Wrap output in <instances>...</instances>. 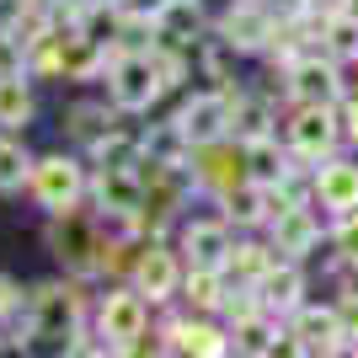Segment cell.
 <instances>
[{
  "instance_id": "7",
  "label": "cell",
  "mask_w": 358,
  "mask_h": 358,
  "mask_svg": "<svg viewBox=\"0 0 358 358\" xmlns=\"http://www.w3.org/2000/svg\"><path fill=\"white\" fill-rule=\"evenodd\" d=\"M289 86L305 107H331L337 102V64L331 59H299L289 70Z\"/></svg>"
},
{
  "instance_id": "6",
  "label": "cell",
  "mask_w": 358,
  "mask_h": 358,
  "mask_svg": "<svg viewBox=\"0 0 358 358\" xmlns=\"http://www.w3.org/2000/svg\"><path fill=\"white\" fill-rule=\"evenodd\" d=\"M96 193H102V209L123 214V220H139V209H145V182L134 166H102Z\"/></svg>"
},
{
  "instance_id": "24",
  "label": "cell",
  "mask_w": 358,
  "mask_h": 358,
  "mask_svg": "<svg viewBox=\"0 0 358 358\" xmlns=\"http://www.w3.org/2000/svg\"><path fill=\"white\" fill-rule=\"evenodd\" d=\"M70 134H75V139H91V145H102V139L113 134V118H107L102 107H75V113H70Z\"/></svg>"
},
{
  "instance_id": "22",
  "label": "cell",
  "mask_w": 358,
  "mask_h": 358,
  "mask_svg": "<svg viewBox=\"0 0 358 358\" xmlns=\"http://www.w3.org/2000/svg\"><path fill=\"white\" fill-rule=\"evenodd\" d=\"M230 134H241L246 145H252V139H262V134H268V107H262V102H252V96H241V91H236V113H230Z\"/></svg>"
},
{
  "instance_id": "20",
  "label": "cell",
  "mask_w": 358,
  "mask_h": 358,
  "mask_svg": "<svg viewBox=\"0 0 358 358\" xmlns=\"http://www.w3.org/2000/svg\"><path fill=\"white\" fill-rule=\"evenodd\" d=\"M257 289H262V305H284L289 310V305H299V289L305 284H299L294 268H268L262 278H257Z\"/></svg>"
},
{
  "instance_id": "1",
  "label": "cell",
  "mask_w": 358,
  "mask_h": 358,
  "mask_svg": "<svg viewBox=\"0 0 358 358\" xmlns=\"http://www.w3.org/2000/svg\"><path fill=\"white\" fill-rule=\"evenodd\" d=\"M161 86H166V70H161V59H150V54H123L118 70H113V102H118L123 113L150 107L161 96Z\"/></svg>"
},
{
  "instance_id": "16",
  "label": "cell",
  "mask_w": 358,
  "mask_h": 358,
  "mask_svg": "<svg viewBox=\"0 0 358 358\" xmlns=\"http://www.w3.org/2000/svg\"><path fill=\"white\" fill-rule=\"evenodd\" d=\"M273 38L268 16H257L252 6H241V11H230V22H224V43L230 48H262Z\"/></svg>"
},
{
  "instance_id": "18",
  "label": "cell",
  "mask_w": 358,
  "mask_h": 358,
  "mask_svg": "<svg viewBox=\"0 0 358 358\" xmlns=\"http://www.w3.org/2000/svg\"><path fill=\"white\" fill-rule=\"evenodd\" d=\"M32 118V96L22 75H0V129H16V123Z\"/></svg>"
},
{
  "instance_id": "25",
  "label": "cell",
  "mask_w": 358,
  "mask_h": 358,
  "mask_svg": "<svg viewBox=\"0 0 358 358\" xmlns=\"http://www.w3.org/2000/svg\"><path fill=\"white\" fill-rule=\"evenodd\" d=\"M171 337H177L171 348H182V353H224V337L214 327H177Z\"/></svg>"
},
{
  "instance_id": "15",
  "label": "cell",
  "mask_w": 358,
  "mask_h": 358,
  "mask_svg": "<svg viewBox=\"0 0 358 358\" xmlns=\"http://www.w3.org/2000/svg\"><path fill=\"white\" fill-rule=\"evenodd\" d=\"M187 257H193V268H220L230 262V236H224V224H193L187 236H182Z\"/></svg>"
},
{
  "instance_id": "26",
  "label": "cell",
  "mask_w": 358,
  "mask_h": 358,
  "mask_svg": "<svg viewBox=\"0 0 358 358\" xmlns=\"http://www.w3.org/2000/svg\"><path fill=\"white\" fill-rule=\"evenodd\" d=\"M230 268L241 278H262L273 268V257H268V246H230Z\"/></svg>"
},
{
  "instance_id": "8",
  "label": "cell",
  "mask_w": 358,
  "mask_h": 358,
  "mask_svg": "<svg viewBox=\"0 0 358 358\" xmlns=\"http://www.w3.org/2000/svg\"><path fill=\"white\" fill-rule=\"evenodd\" d=\"M315 236H321V224H315L310 209H299V203H289V209L273 220V252H284V257H305L315 246Z\"/></svg>"
},
{
  "instance_id": "21",
  "label": "cell",
  "mask_w": 358,
  "mask_h": 358,
  "mask_svg": "<svg viewBox=\"0 0 358 358\" xmlns=\"http://www.w3.org/2000/svg\"><path fill=\"white\" fill-rule=\"evenodd\" d=\"M246 171H252V182H278L284 177V155H278V145H273L268 134L246 145Z\"/></svg>"
},
{
  "instance_id": "4",
  "label": "cell",
  "mask_w": 358,
  "mask_h": 358,
  "mask_svg": "<svg viewBox=\"0 0 358 358\" xmlns=\"http://www.w3.org/2000/svg\"><path fill=\"white\" fill-rule=\"evenodd\" d=\"M75 289H59V284H43L32 294V331L38 337H75Z\"/></svg>"
},
{
  "instance_id": "2",
  "label": "cell",
  "mask_w": 358,
  "mask_h": 358,
  "mask_svg": "<svg viewBox=\"0 0 358 358\" xmlns=\"http://www.w3.org/2000/svg\"><path fill=\"white\" fill-rule=\"evenodd\" d=\"M48 241H54V252H59L75 273H86V268H96V262H102V241H96V224H91L86 214H75V209H59V220H54Z\"/></svg>"
},
{
  "instance_id": "12",
  "label": "cell",
  "mask_w": 358,
  "mask_h": 358,
  "mask_svg": "<svg viewBox=\"0 0 358 358\" xmlns=\"http://www.w3.org/2000/svg\"><path fill=\"white\" fill-rule=\"evenodd\" d=\"M315 198L337 214H353L358 209V166L353 161H331L321 166V177H315Z\"/></svg>"
},
{
  "instance_id": "11",
  "label": "cell",
  "mask_w": 358,
  "mask_h": 358,
  "mask_svg": "<svg viewBox=\"0 0 358 358\" xmlns=\"http://www.w3.org/2000/svg\"><path fill=\"white\" fill-rule=\"evenodd\" d=\"M331 145H337V118H331V107H305L294 118V150L305 161H321Z\"/></svg>"
},
{
  "instance_id": "29",
  "label": "cell",
  "mask_w": 358,
  "mask_h": 358,
  "mask_svg": "<svg viewBox=\"0 0 358 358\" xmlns=\"http://www.w3.org/2000/svg\"><path fill=\"white\" fill-rule=\"evenodd\" d=\"M22 54H27V38L22 32H0V75H22Z\"/></svg>"
},
{
  "instance_id": "23",
  "label": "cell",
  "mask_w": 358,
  "mask_h": 358,
  "mask_svg": "<svg viewBox=\"0 0 358 358\" xmlns=\"http://www.w3.org/2000/svg\"><path fill=\"white\" fill-rule=\"evenodd\" d=\"M236 348L241 353H273V348H278V331H273L268 321L246 315V321H236Z\"/></svg>"
},
{
  "instance_id": "13",
  "label": "cell",
  "mask_w": 358,
  "mask_h": 358,
  "mask_svg": "<svg viewBox=\"0 0 358 358\" xmlns=\"http://www.w3.org/2000/svg\"><path fill=\"white\" fill-rule=\"evenodd\" d=\"M134 278H139V289H145L150 299H166L177 289V262H171V252H166V246H145V252L134 257Z\"/></svg>"
},
{
  "instance_id": "17",
  "label": "cell",
  "mask_w": 358,
  "mask_h": 358,
  "mask_svg": "<svg viewBox=\"0 0 358 358\" xmlns=\"http://www.w3.org/2000/svg\"><path fill=\"white\" fill-rule=\"evenodd\" d=\"M155 32L161 38H193L198 32V0H166L161 11H155Z\"/></svg>"
},
{
  "instance_id": "31",
  "label": "cell",
  "mask_w": 358,
  "mask_h": 358,
  "mask_svg": "<svg viewBox=\"0 0 358 358\" xmlns=\"http://www.w3.org/2000/svg\"><path fill=\"white\" fill-rule=\"evenodd\" d=\"M337 252H343L348 262H358V214H348V220L337 224Z\"/></svg>"
},
{
  "instance_id": "27",
  "label": "cell",
  "mask_w": 358,
  "mask_h": 358,
  "mask_svg": "<svg viewBox=\"0 0 358 358\" xmlns=\"http://www.w3.org/2000/svg\"><path fill=\"white\" fill-rule=\"evenodd\" d=\"M27 155H22V145H11V139H0V187H22V177H27Z\"/></svg>"
},
{
  "instance_id": "9",
  "label": "cell",
  "mask_w": 358,
  "mask_h": 358,
  "mask_svg": "<svg viewBox=\"0 0 358 358\" xmlns=\"http://www.w3.org/2000/svg\"><path fill=\"white\" fill-rule=\"evenodd\" d=\"M198 150H203L198 177L209 182V187H220V193H230V187H241V182L252 177V171H246V150H224L220 139H209V145H198Z\"/></svg>"
},
{
  "instance_id": "32",
  "label": "cell",
  "mask_w": 358,
  "mask_h": 358,
  "mask_svg": "<svg viewBox=\"0 0 358 358\" xmlns=\"http://www.w3.org/2000/svg\"><path fill=\"white\" fill-rule=\"evenodd\" d=\"M11 305H16V284H11V278H6V273H0V315L11 310Z\"/></svg>"
},
{
  "instance_id": "14",
  "label": "cell",
  "mask_w": 358,
  "mask_h": 358,
  "mask_svg": "<svg viewBox=\"0 0 358 358\" xmlns=\"http://www.w3.org/2000/svg\"><path fill=\"white\" fill-rule=\"evenodd\" d=\"M294 337H299V348H305V353H315V348H327V353H331V348H348L337 310H299Z\"/></svg>"
},
{
  "instance_id": "19",
  "label": "cell",
  "mask_w": 358,
  "mask_h": 358,
  "mask_svg": "<svg viewBox=\"0 0 358 358\" xmlns=\"http://www.w3.org/2000/svg\"><path fill=\"white\" fill-rule=\"evenodd\" d=\"M327 48H331V59H358V11L327 16Z\"/></svg>"
},
{
  "instance_id": "5",
  "label": "cell",
  "mask_w": 358,
  "mask_h": 358,
  "mask_svg": "<svg viewBox=\"0 0 358 358\" xmlns=\"http://www.w3.org/2000/svg\"><path fill=\"white\" fill-rule=\"evenodd\" d=\"M177 129L187 134V145H209V139H220L224 129H230V96L224 91H214V96H198V102L182 107Z\"/></svg>"
},
{
  "instance_id": "10",
  "label": "cell",
  "mask_w": 358,
  "mask_h": 358,
  "mask_svg": "<svg viewBox=\"0 0 358 358\" xmlns=\"http://www.w3.org/2000/svg\"><path fill=\"white\" fill-rule=\"evenodd\" d=\"M102 337H113V343H134V337H145V294H107Z\"/></svg>"
},
{
  "instance_id": "28",
  "label": "cell",
  "mask_w": 358,
  "mask_h": 358,
  "mask_svg": "<svg viewBox=\"0 0 358 358\" xmlns=\"http://www.w3.org/2000/svg\"><path fill=\"white\" fill-rule=\"evenodd\" d=\"M187 299H193L198 310L220 305V278H214V268H193V278H187Z\"/></svg>"
},
{
  "instance_id": "30",
  "label": "cell",
  "mask_w": 358,
  "mask_h": 358,
  "mask_svg": "<svg viewBox=\"0 0 358 358\" xmlns=\"http://www.w3.org/2000/svg\"><path fill=\"white\" fill-rule=\"evenodd\" d=\"M337 321H343V343L358 348V294H343V305H337Z\"/></svg>"
},
{
  "instance_id": "3",
  "label": "cell",
  "mask_w": 358,
  "mask_h": 358,
  "mask_svg": "<svg viewBox=\"0 0 358 358\" xmlns=\"http://www.w3.org/2000/svg\"><path fill=\"white\" fill-rule=\"evenodd\" d=\"M32 193H38V203H48V209H75V198H80V166L64 161V155H48V161L32 166Z\"/></svg>"
}]
</instances>
